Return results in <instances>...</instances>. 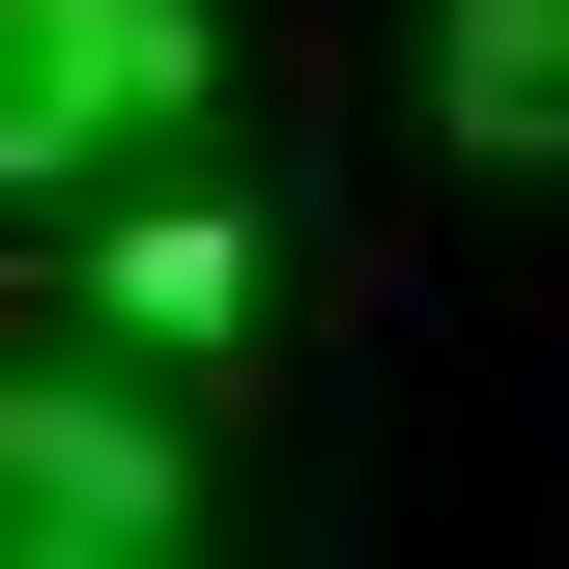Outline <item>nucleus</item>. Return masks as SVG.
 <instances>
[{"instance_id":"obj_1","label":"nucleus","mask_w":569,"mask_h":569,"mask_svg":"<svg viewBox=\"0 0 569 569\" xmlns=\"http://www.w3.org/2000/svg\"><path fill=\"white\" fill-rule=\"evenodd\" d=\"M200 114V0H0V200H86Z\"/></svg>"},{"instance_id":"obj_2","label":"nucleus","mask_w":569,"mask_h":569,"mask_svg":"<svg viewBox=\"0 0 569 569\" xmlns=\"http://www.w3.org/2000/svg\"><path fill=\"white\" fill-rule=\"evenodd\" d=\"M200 541V456L142 399H0V569H171Z\"/></svg>"},{"instance_id":"obj_3","label":"nucleus","mask_w":569,"mask_h":569,"mask_svg":"<svg viewBox=\"0 0 569 569\" xmlns=\"http://www.w3.org/2000/svg\"><path fill=\"white\" fill-rule=\"evenodd\" d=\"M427 114L485 142V171H569V0H456L427 29Z\"/></svg>"},{"instance_id":"obj_4","label":"nucleus","mask_w":569,"mask_h":569,"mask_svg":"<svg viewBox=\"0 0 569 569\" xmlns=\"http://www.w3.org/2000/svg\"><path fill=\"white\" fill-rule=\"evenodd\" d=\"M86 284H114L142 342H228V284H257V257H228V228H200V200H171V228H86Z\"/></svg>"}]
</instances>
